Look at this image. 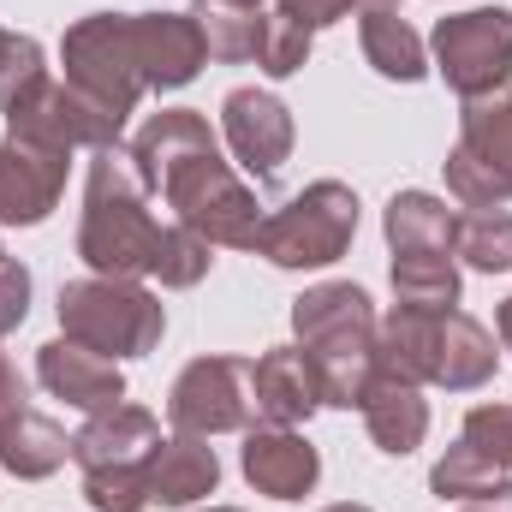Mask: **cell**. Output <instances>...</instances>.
Returning a JSON list of instances; mask_svg holds the SVG:
<instances>
[{"label": "cell", "instance_id": "4316f807", "mask_svg": "<svg viewBox=\"0 0 512 512\" xmlns=\"http://www.w3.org/2000/svg\"><path fill=\"white\" fill-rule=\"evenodd\" d=\"M429 489H435L441 501H495V495L507 489V471H501L495 459H483L471 441H459V447H447V459L429 471Z\"/></svg>", "mask_w": 512, "mask_h": 512}, {"label": "cell", "instance_id": "ffe728a7", "mask_svg": "<svg viewBox=\"0 0 512 512\" xmlns=\"http://www.w3.org/2000/svg\"><path fill=\"white\" fill-rule=\"evenodd\" d=\"M203 149H221L203 114H191V108H161L149 126L131 137V167H137L143 191H155L179 161H191V155H203Z\"/></svg>", "mask_w": 512, "mask_h": 512}, {"label": "cell", "instance_id": "7402d4cb", "mask_svg": "<svg viewBox=\"0 0 512 512\" xmlns=\"http://www.w3.org/2000/svg\"><path fill=\"white\" fill-rule=\"evenodd\" d=\"M72 459V441H66V429L54 423V417H42V411H12L6 423H0V465L18 477V483H42V477H54L60 465Z\"/></svg>", "mask_w": 512, "mask_h": 512}, {"label": "cell", "instance_id": "e575fe53", "mask_svg": "<svg viewBox=\"0 0 512 512\" xmlns=\"http://www.w3.org/2000/svg\"><path fill=\"white\" fill-rule=\"evenodd\" d=\"M298 24H310V30H322V24H334V18H346L358 0H280Z\"/></svg>", "mask_w": 512, "mask_h": 512}, {"label": "cell", "instance_id": "30bf717a", "mask_svg": "<svg viewBox=\"0 0 512 512\" xmlns=\"http://www.w3.org/2000/svg\"><path fill=\"white\" fill-rule=\"evenodd\" d=\"M167 417L179 435H233L251 429V364L245 358H197L167 393Z\"/></svg>", "mask_w": 512, "mask_h": 512}, {"label": "cell", "instance_id": "60d3db41", "mask_svg": "<svg viewBox=\"0 0 512 512\" xmlns=\"http://www.w3.org/2000/svg\"><path fill=\"white\" fill-rule=\"evenodd\" d=\"M233 6H274V0H233Z\"/></svg>", "mask_w": 512, "mask_h": 512}, {"label": "cell", "instance_id": "6da1fadb", "mask_svg": "<svg viewBox=\"0 0 512 512\" xmlns=\"http://www.w3.org/2000/svg\"><path fill=\"white\" fill-rule=\"evenodd\" d=\"M292 334L310 352L316 376H322V405L352 411L364 399V387L376 376V304L364 286L352 280H322L292 304Z\"/></svg>", "mask_w": 512, "mask_h": 512}, {"label": "cell", "instance_id": "d590c367", "mask_svg": "<svg viewBox=\"0 0 512 512\" xmlns=\"http://www.w3.org/2000/svg\"><path fill=\"white\" fill-rule=\"evenodd\" d=\"M12 411H24V382H18V370L0 358V423H6Z\"/></svg>", "mask_w": 512, "mask_h": 512}, {"label": "cell", "instance_id": "8d00e7d4", "mask_svg": "<svg viewBox=\"0 0 512 512\" xmlns=\"http://www.w3.org/2000/svg\"><path fill=\"white\" fill-rule=\"evenodd\" d=\"M465 512H512V483L501 489V495H495V501H471Z\"/></svg>", "mask_w": 512, "mask_h": 512}, {"label": "cell", "instance_id": "d6986e66", "mask_svg": "<svg viewBox=\"0 0 512 512\" xmlns=\"http://www.w3.org/2000/svg\"><path fill=\"white\" fill-rule=\"evenodd\" d=\"M358 411H364L370 441H376L382 453H393V459L417 453V447H423V435H429V405H423L417 382H399V376H387V370L370 376L364 399H358Z\"/></svg>", "mask_w": 512, "mask_h": 512}, {"label": "cell", "instance_id": "9c48e42d", "mask_svg": "<svg viewBox=\"0 0 512 512\" xmlns=\"http://www.w3.org/2000/svg\"><path fill=\"white\" fill-rule=\"evenodd\" d=\"M435 72L465 102L501 96V84L512 78V12L477 6V12L441 18L435 24Z\"/></svg>", "mask_w": 512, "mask_h": 512}, {"label": "cell", "instance_id": "4dcf8cb0", "mask_svg": "<svg viewBox=\"0 0 512 512\" xmlns=\"http://www.w3.org/2000/svg\"><path fill=\"white\" fill-rule=\"evenodd\" d=\"M84 495H90V507L96 512H143V507H155L143 471H96V477H84Z\"/></svg>", "mask_w": 512, "mask_h": 512}, {"label": "cell", "instance_id": "484cf974", "mask_svg": "<svg viewBox=\"0 0 512 512\" xmlns=\"http://www.w3.org/2000/svg\"><path fill=\"white\" fill-rule=\"evenodd\" d=\"M197 30H203V48H209V60H227V66H239V60H256V42H262V18H268V6H233V0H197Z\"/></svg>", "mask_w": 512, "mask_h": 512}, {"label": "cell", "instance_id": "7c38bea8", "mask_svg": "<svg viewBox=\"0 0 512 512\" xmlns=\"http://www.w3.org/2000/svg\"><path fill=\"white\" fill-rule=\"evenodd\" d=\"M66 155L72 149H60V143L6 131V143H0V221L6 227H36L54 215V203L66 191Z\"/></svg>", "mask_w": 512, "mask_h": 512}, {"label": "cell", "instance_id": "b9f144b4", "mask_svg": "<svg viewBox=\"0 0 512 512\" xmlns=\"http://www.w3.org/2000/svg\"><path fill=\"white\" fill-rule=\"evenodd\" d=\"M209 512H239V507H209Z\"/></svg>", "mask_w": 512, "mask_h": 512}, {"label": "cell", "instance_id": "f35d334b", "mask_svg": "<svg viewBox=\"0 0 512 512\" xmlns=\"http://www.w3.org/2000/svg\"><path fill=\"white\" fill-rule=\"evenodd\" d=\"M322 512H370L364 501H340V507H322Z\"/></svg>", "mask_w": 512, "mask_h": 512}, {"label": "cell", "instance_id": "ab89813d", "mask_svg": "<svg viewBox=\"0 0 512 512\" xmlns=\"http://www.w3.org/2000/svg\"><path fill=\"white\" fill-rule=\"evenodd\" d=\"M6 48H12V30H0V66H6Z\"/></svg>", "mask_w": 512, "mask_h": 512}, {"label": "cell", "instance_id": "4fadbf2b", "mask_svg": "<svg viewBox=\"0 0 512 512\" xmlns=\"http://www.w3.org/2000/svg\"><path fill=\"white\" fill-rule=\"evenodd\" d=\"M322 405V376L304 346H274L251 364V417L268 429H298Z\"/></svg>", "mask_w": 512, "mask_h": 512}, {"label": "cell", "instance_id": "f546056e", "mask_svg": "<svg viewBox=\"0 0 512 512\" xmlns=\"http://www.w3.org/2000/svg\"><path fill=\"white\" fill-rule=\"evenodd\" d=\"M215 245L209 239H197L191 227H161V245H155V262H149V274L161 280V286H197L203 274H209V262H215Z\"/></svg>", "mask_w": 512, "mask_h": 512}, {"label": "cell", "instance_id": "74e56055", "mask_svg": "<svg viewBox=\"0 0 512 512\" xmlns=\"http://www.w3.org/2000/svg\"><path fill=\"white\" fill-rule=\"evenodd\" d=\"M495 322H501V340H507V352H512V298L501 304V316H495Z\"/></svg>", "mask_w": 512, "mask_h": 512}, {"label": "cell", "instance_id": "e0dca14e", "mask_svg": "<svg viewBox=\"0 0 512 512\" xmlns=\"http://www.w3.org/2000/svg\"><path fill=\"white\" fill-rule=\"evenodd\" d=\"M245 477H251L256 495H274V501H304L322 477V459L316 447L298 435V429H268L256 423L245 435Z\"/></svg>", "mask_w": 512, "mask_h": 512}, {"label": "cell", "instance_id": "5bb4252c", "mask_svg": "<svg viewBox=\"0 0 512 512\" xmlns=\"http://www.w3.org/2000/svg\"><path fill=\"white\" fill-rule=\"evenodd\" d=\"M221 126H227V149L256 179H274L280 161L292 155V114L268 90H233L221 102Z\"/></svg>", "mask_w": 512, "mask_h": 512}, {"label": "cell", "instance_id": "1f68e13d", "mask_svg": "<svg viewBox=\"0 0 512 512\" xmlns=\"http://www.w3.org/2000/svg\"><path fill=\"white\" fill-rule=\"evenodd\" d=\"M459 441H471L483 459H495L501 471H512V405H477L465 417V435Z\"/></svg>", "mask_w": 512, "mask_h": 512}, {"label": "cell", "instance_id": "d4e9b609", "mask_svg": "<svg viewBox=\"0 0 512 512\" xmlns=\"http://www.w3.org/2000/svg\"><path fill=\"white\" fill-rule=\"evenodd\" d=\"M393 298L405 310H453L459 304V268L447 251H405L393 256Z\"/></svg>", "mask_w": 512, "mask_h": 512}, {"label": "cell", "instance_id": "603a6c76", "mask_svg": "<svg viewBox=\"0 0 512 512\" xmlns=\"http://www.w3.org/2000/svg\"><path fill=\"white\" fill-rule=\"evenodd\" d=\"M382 227H387L393 256H405V251H453L459 215H453L441 197H429V191H399V197L387 203Z\"/></svg>", "mask_w": 512, "mask_h": 512}, {"label": "cell", "instance_id": "d6a6232c", "mask_svg": "<svg viewBox=\"0 0 512 512\" xmlns=\"http://www.w3.org/2000/svg\"><path fill=\"white\" fill-rule=\"evenodd\" d=\"M48 78V66H42V42H30V36H12V48H6V66H0V114L24 96V90H36Z\"/></svg>", "mask_w": 512, "mask_h": 512}, {"label": "cell", "instance_id": "3957f363", "mask_svg": "<svg viewBox=\"0 0 512 512\" xmlns=\"http://www.w3.org/2000/svg\"><path fill=\"white\" fill-rule=\"evenodd\" d=\"M161 245V221H149V191L131 167V155L96 149L90 185H84V227H78V256L108 274V280H137L149 274Z\"/></svg>", "mask_w": 512, "mask_h": 512}, {"label": "cell", "instance_id": "8992f818", "mask_svg": "<svg viewBox=\"0 0 512 512\" xmlns=\"http://www.w3.org/2000/svg\"><path fill=\"white\" fill-rule=\"evenodd\" d=\"M358 233V197L340 179H316L304 185L286 209L262 215L256 256H268L274 268H328L340 262Z\"/></svg>", "mask_w": 512, "mask_h": 512}, {"label": "cell", "instance_id": "7bdbcfd3", "mask_svg": "<svg viewBox=\"0 0 512 512\" xmlns=\"http://www.w3.org/2000/svg\"><path fill=\"white\" fill-rule=\"evenodd\" d=\"M370 6H393V0H370Z\"/></svg>", "mask_w": 512, "mask_h": 512}, {"label": "cell", "instance_id": "9a60e30c", "mask_svg": "<svg viewBox=\"0 0 512 512\" xmlns=\"http://www.w3.org/2000/svg\"><path fill=\"white\" fill-rule=\"evenodd\" d=\"M36 382L48 387L54 399L90 411V417L126 405V376H120V364L102 358V352H90V346H78V340H48V346L36 352Z\"/></svg>", "mask_w": 512, "mask_h": 512}, {"label": "cell", "instance_id": "5b68a950", "mask_svg": "<svg viewBox=\"0 0 512 512\" xmlns=\"http://www.w3.org/2000/svg\"><path fill=\"white\" fill-rule=\"evenodd\" d=\"M155 197H167L173 221H179V227H191L197 239L256 251V233H262L256 197L239 185V173L221 161V149H203V155L179 161V167L155 185Z\"/></svg>", "mask_w": 512, "mask_h": 512}, {"label": "cell", "instance_id": "cb8c5ba5", "mask_svg": "<svg viewBox=\"0 0 512 512\" xmlns=\"http://www.w3.org/2000/svg\"><path fill=\"white\" fill-rule=\"evenodd\" d=\"M358 36H364V60L382 72V78H399V84H417L429 72L423 60V36L393 12V6H370L358 18Z\"/></svg>", "mask_w": 512, "mask_h": 512}, {"label": "cell", "instance_id": "44dd1931", "mask_svg": "<svg viewBox=\"0 0 512 512\" xmlns=\"http://www.w3.org/2000/svg\"><path fill=\"white\" fill-rule=\"evenodd\" d=\"M143 477H149V501H161V507H191V501L215 495L221 459H215V447H209L203 435H173V441H161V447L149 453Z\"/></svg>", "mask_w": 512, "mask_h": 512}, {"label": "cell", "instance_id": "7a4b0ae2", "mask_svg": "<svg viewBox=\"0 0 512 512\" xmlns=\"http://www.w3.org/2000/svg\"><path fill=\"white\" fill-rule=\"evenodd\" d=\"M376 370L399 382H435L453 393H471L495 376V334L459 310H405L393 304V316L376 334Z\"/></svg>", "mask_w": 512, "mask_h": 512}, {"label": "cell", "instance_id": "ba28073f", "mask_svg": "<svg viewBox=\"0 0 512 512\" xmlns=\"http://www.w3.org/2000/svg\"><path fill=\"white\" fill-rule=\"evenodd\" d=\"M447 191L465 209H501L512 197V96L465 102L459 149L447 155Z\"/></svg>", "mask_w": 512, "mask_h": 512}, {"label": "cell", "instance_id": "836d02e7", "mask_svg": "<svg viewBox=\"0 0 512 512\" xmlns=\"http://www.w3.org/2000/svg\"><path fill=\"white\" fill-rule=\"evenodd\" d=\"M30 316V268L0 251V334H12Z\"/></svg>", "mask_w": 512, "mask_h": 512}, {"label": "cell", "instance_id": "277c9868", "mask_svg": "<svg viewBox=\"0 0 512 512\" xmlns=\"http://www.w3.org/2000/svg\"><path fill=\"white\" fill-rule=\"evenodd\" d=\"M60 328H66V340H78V346H90V352L120 364V358H143V352L161 346L167 310L137 280L90 274V280L60 286Z\"/></svg>", "mask_w": 512, "mask_h": 512}, {"label": "cell", "instance_id": "ac0fdd59", "mask_svg": "<svg viewBox=\"0 0 512 512\" xmlns=\"http://www.w3.org/2000/svg\"><path fill=\"white\" fill-rule=\"evenodd\" d=\"M137 54H143L149 90H185L209 60L191 12H137Z\"/></svg>", "mask_w": 512, "mask_h": 512}, {"label": "cell", "instance_id": "f1b7e54d", "mask_svg": "<svg viewBox=\"0 0 512 512\" xmlns=\"http://www.w3.org/2000/svg\"><path fill=\"white\" fill-rule=\"evenodd\" d=\"M310 24H298L280 0L268 6V18H262V42H256V66L268 72V78H292L304 60H310Z\"/></svg>", "mask_w": 512, "mask_h": 512}, {"label": "cell", "instance_id": "8fae6325", "mask_svg": "<svg viewBox=\"0 0 512 512\" xmlns=\"http://www.w3.org/2000/svg\"><path fill=\"white\" fill-rule=\"evenodd\" d=\"M6 131L42 137V143H60V149H114L120 131H126V120L108 114L102 102H90L84 90L42 78L36 90H24V96L6 108Z\"/></svg>", "mask_w": 512, "mask_h": 512}, {"label": "cell", "instance_id": "83f0119b", "mask_svg": "<svg viewBox=\"0 0 512 512\" xmlns=\"http://www.w3.org/2000/svg\"><path fill=\"white\" fill-rule=\"evenodd\" d=\"M453 251L465 256L477 274H507L512 268V215L507 209H471V215H459Z\"/></svg>", "mask_w": 512, "mask_h": 512}, {"label": "cell", "instance_id": "2e32d148", "mask_svg": "<svg viewBox=\"0 0 512 512\" xmlns=\"http://www.w3.org/2000/svg\"><path fill=\"white\" fill-rule=\"evenodd\" d=\"M155 447H161V423H155L143 405L96 411V417L72 435V459L84 465V477H96V471H143Z\"/></svg>", "mask_w": 512, "mask_h": 512}, {"label": "cell", "instance_id": "52a82bcc", "mask_svg": "<svg viewBox=\"0 0 512 512\" xmlns=\"http://www.w3.org/2000/svg\"><path fill=\"white\" fill-rule=\"evenodd\" d=\"M60 60H66V84L84 90L90 102H102L120 120L137 108V96L149 90L143 54H137V18L131 12H90V18H78L66 30V42H60Z\"/></svg>", "mask_w": 512, "mask_h": 512}]
</instances>
